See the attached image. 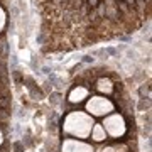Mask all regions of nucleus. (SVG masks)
<instances>
[{
  "label": "nucleus",
  "instance_id": "nucleus-1",
  "mask_svg": "<svg viewBox=\"0 0 152 152\" xmlns=\"http://www.w3.org/2000/svg\"><path fill=\"white\" fill-rule=\"evenodd\" d=\"M93 118L91 115L85 112H71L64 120V132L78 139H86L91 134L93 129Z\"/></svg>",
  "mask_w": 152,
  "mask_h": 152
},
{
  "label": "nucleus",
  "instance_id": "nucleus-2",
  "mask_svg": "<svg viewBox=\"0 0 152 152\" xmlns=\"http://www.w3.org/2000/svg\"><path fill=\"white\" fill-rule=\"evenodd\" d=\"M86 110L90 112V115L95 117H103V115L113 112V103L108 98L105 96H93L90 102L86 103Z\"/></svg>",
  "mask_w": 152,
  "mask_h": 152
},
{
  "label": "nucleus",
  "instance_id": "nucleus-3",
  "mask_svg": "<svg viewBox=\"0 0 152 152\" xmlns=\"http://www.w3.org/2000/svg\"><path fill=\"white\" fill-rule=\"evenodd\" d=\"M103 125H105L103 129L108 132L113 139L122 137L125 134V130H127L124 117H122V115H118V113H113V115H110V117H107V118H105V122H103Z\"/></svg>",
  "mask_w": 152,
  "mask_h": 152
},
{
  "label": "nucleus",
  "instance_id": "nucleus-4",
  "mask_svg": "<svg viewBox=\"0 0 152 152\" xmlns=\"http://www.w3.org/2000/svg\"><path fill=\"white\" fill-rule=\"evenodd\" d=\"M63 152H93L91 145H88L81 140H75V139H68L63 144Z\"/></svg>",
  "mask_w": 152,
  "mask_h": 152
},
{
  "label": "nucleus",
  "instance_id": "nucleus-5",
  "mask_svg": "<svg viewBox=\"0 0 152 152\" xmlns=\"http://www.w3.org/2000/svg\"><path fill=\"white\" fill-rule=\"evenodd\" d=\"M86 96H88V90L86 88L78 86V88H75V90L69 93V102H73V103H76V102H83Z\"/></svg>",
  "mask_w": 152,
  "mask_h": 152
},
{
  "label": "nucleus",
  "instance_id": "nucleus-6",
  "mask_svg": "<svg viewBox=\"0 0 152 152\" xmlns=\"http://www.w3.org/2000/svg\"><path fill=\"white\" fill-rule=\"evenodd\" d=\"M91 135H93V139L96 142H102V140H105L107 139V132H105V129L102 127V125H93V129H91Z\"/></svg>",
  "mask_w": 152,
  "mask_h": 152
},
{
  "label": "nucleus",
  "instance_id": "nucleus-7",
  "mask_svg": "<svg viewBox=\"0 0 152 152\" xmlns=\"http://www.w3.org/2000/svg\"><path fill=\"white\" fill-rule=\"evenodd\" d=\"M96 88L102 93H112V90H113V86H112V81H110V80H100V81H98V85H96Z\"/></svg>",
  "mask_w": 152,
  "mask_h": 152
},
{
  "label": "nucleus",
  "instance_id": "nucleus-8",
  "mask_svg": "<svg viewBox=\"0 0 152 152\" xmlns=\"http://www.w3.org/2000/svg\"><path fill=\"white\" fill-rule=\"evenodd\" d=\"M125 151V145H113V147H105L103 152H120Z\"/></svg>",
  "mask_w": 152,
  "mask_h": 152
},
{
  "label": "nucleus",
  "instance_id": "nucleus-9",
  "mask_svg": "<svg viewBox=\"0 0 152 152\" xmlns=\"http://www.w3.org/2000/svg\"><path fill=\"white\" fill-rule=\"evenodd\" d=\"M4 26H5V14H4V10L0 9V31L4 29Z\"/></svg>",
  "mask_w": 152,
  "mask_h": 152
},
{
  "label": "nucleus",
  "instance_id": "nucleus-10",
  "mask_svg": "<svg viewBox=\"0 0 152 152\" xmlns=\"http://www.w3.org/2000/svg\"><path fill=\"white\" fill-rule=\"evenodd\" d=\"M2 140H4V135H2V130H0V144H2Z\"/></svg>",
  "mask_w": 152,
  "mask_h": 152
}]
</instances>
